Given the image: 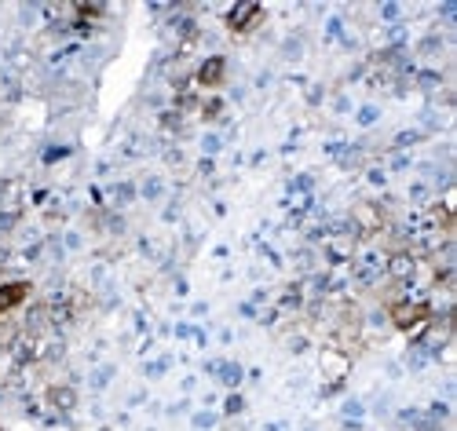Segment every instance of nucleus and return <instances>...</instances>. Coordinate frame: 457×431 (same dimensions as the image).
<instances>
[{
	"label": "nucleus",
	"mask_w": 457,
	"mask_h": 431,
	"mask_svg": "<svg viewBox=\"0 0 457 431\" xmlns=\"http://www.w3.org/2000/svg\"><path fill=\"white\" fill-rule=\"evenodd\" d=\"M48 399H52L59 410H73V402H77V395H73V387H52L48 391Z\"/></svg>",
	"instance_id": "0eeeda50"
},
{
	"label": "nucleus",
	"mask_w": 457,
	"mask_h": 431,
	"mask_svg": "<svg viewBox=\"0 0 457 431\" xmlns=\"http://www.w3.org/2000/svg\"><path fill=\"white\" fill-rule=\"evenodd\" d=\"M391 322H395L399 329H413L428 322V303H413V300H399L395 307H391Z\"/></svg>",
	"instance_id": "f257e3e1"
},
{
	"label": "nucleus",
	"mask_w": 457,
	"mask_h": 431,
	"mask_svg": "<svg viewBox=\"0 0 457 431\" xmlns=\"http://www.w3.org/2000/svg\"><path fill=\"white\" fill-rule=\"evenodd\" d=\"M413 271H417V260L410 256V252H399V256H391V260H388V274H391V278H399V282H410Z\"/></svg>",
	"instance_id": "39448f33"
},
{
	"label": "nucleus",
	"mask_w": 457,
	"mask_h": 431,
	"mask_svg": "<svg viewBox=\"0 0 457 431\" xmlns=\"http://www.w3.org/2000/svg\"><path fill=\"white\" fill-rule=\"evenodd\" d=\"M26 296H30V282H8V285H0V314H8L11 307H19Z\"/></svg>",
	"instance_id": "20e7f679"
},
{
	"label": "nucleus",
	"mask_w": 457,
	"mask_h": 431,
	"mask_svg": "<svg viewBox=\"0 0 457 431\" xmlns=\"http://www.w3.org/2000/svg\"><path fill=\"white\" fill-rule=\"evenodd\" d=\"M242 405H245V402H242V395H231L223 410H227V413H242Z\"/></svg>",
	"instance_id": "1a4fd4ad"
},
{
	"label": "nucleus",
	"mask_w": 457,
	"mask_h": 431,
	"mask_svg": "<svg viewBox=\"0 0 457 431\" xmlns=\"http://www.w3.org/2000/svg\"><path fill=\"white\" fill-rule=\"evenodd\" d=\"M223 73H227L223 55H209V59L198 66V84H201V88H216V84L223 81Z\"/></svg>",
	"instance_id": "7ed1b4c3"
},
{
	"label": "nucleus",
	"mask_w": 457,
	"mask_h": 431,
	"mask_svg": "<svg viewBox=\"0 0 457 431\" xmlns=\"http://www.w3.org/2000/svg\"><path fill=\"white\" fill-rule=\"evenodd\" d=\"M260 19H263V8L260 4H234L231 8V30L234 33H249L252 26H260Z\"/></svg>",
	"instance_id": "f03ea898"
},
{
	"label": "nucleus",
	"mask_w": 457,
	"mask_h": 431,
	"mask_svg": "<svg viewBox=\"0 0 457 431\" xmlns=\"http://www.w3.org/2000/svg\"><path fill=\"white\" fill-rule=\"evenodd\" d=\"M220 380L223 384H238V380H242V370H238V365H220Z\"/></svg>",
	"instance_id": "6e6552de"
},
{
	"label": "nucleus",
	"mask_w": 457,
	"mask_h": 431,
	"mask_svg": "<svg viewBox=\"0 0 457 431\" xmlns=\"http://www.w3.org/2000/svg\"><path fill=\"white\" fill-rule=\"evenodd\" d=\"M410 143H417V135H413V132H402V135H399V146H410Z\"/></svg>",
	"instance_id": "9b49d317"
},
{
	"label": "nucleus",
	"mask_w": 457,
	"mask_h": 431,
	"mask_svg": "<svg viewBox=\"0 0 457 431\" xmlns=\"http://www.w3.org/2000/svg\"><path fill=\"white\" fill-rule=\"evenodd\" d=\"M322 373L326 376H344L348 373V358H344V354H337V351H326L322 354Z\"/></svg>",
	"instance_id": "423d86ee"
},
{
	"label": "nucleus",
	"mask_w": 457,
	"mask_h": 431,
	"mask_svg": "<svg viewBox=\"0 0 457 431\" xmlns=\"http://www.w3.org/2000/svg\"><path fill=\"white\" fill-rule=\"evenodd\" d=\"M359 117H362V121H366V124H370V121H377V110H373V106H366V110H362V113H359Z\"/></svg>",
	"instance_id": "9d476101"
}]
</instances>
